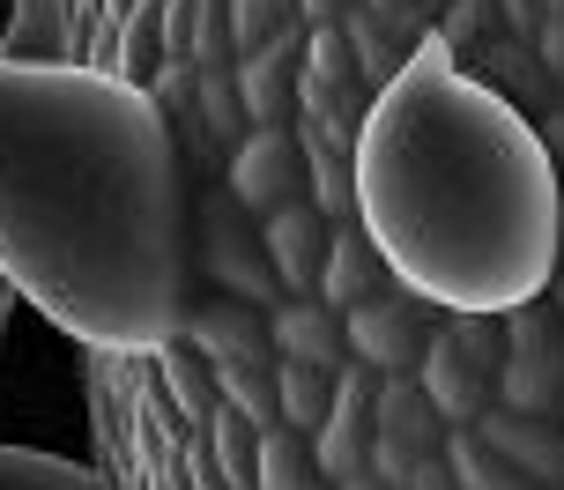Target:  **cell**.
Instances as JSON below:
<instances>
[{
	"mask_svg": "<svg viewBox=\"0 0 564 490\" xmlns=\"http://www.w3.org/2000/svg\"><path fill=\"white\" fill-rule=\"evenodd\" d=\"M0 275L83 349L186 335L194 202L149 89L0 53Z\"/></svg>",
	"mask_w": 564,
	"mask_h": 490,
	"instance_id": "cell-1",
	"label": "cell"
},
{
	"mask_svg": "<svg viewBox=\"0 0 564 490\" xmlns=\"http://www.w3.org/2000/svg\"><path fill=\"white\" fill-rule=\"evenodd\" d=\"M550 305H557V319H564V253H557V275H550V290H542Z\"/></svg>",
	"mask_w": 564,
	"mask_h": 490,
	"instance_id": "cell-33",
	"label": "cell"
},
{
	"mask_svg": "<svg viewBox=\"0 0 564 490\" xmlns=\"http://www.w3.org/2000/svg\"><path fill=\"white\" fill-rule=\"evenodd\" d=\"M446 468H453V490H542V483H528L512 461H498L468 424H453V432H446Z\"/></svg>",
	"mask_w": 564,
	"mask_h": 490,
	"instance_id": "cell-25",
	"label": "cell"
},
{
	"mask_svg": "<svg viewBox=\"0 0 564 490\" xmlns=\"http://www.w3.org/2000/svg\"><path fill=\"white\" fill-rule=\"evenodd\" d=\"M8 15H15V0H0V37H8Z\"/></svg>",
	"mask_w": 564,
	"mask_h": 490,
	"instance_id": "cell-36",
	"label": "cell"
},
{
	"mask_svg": "<svg viewBox=\"0 0 564 490\" xmlns=\"http://www.w3.org/2000/svg\"><path fill=\"white\" fill-rule=\"evenodd\" d=\"M0 490H112L97 461H67V454H30V446H0Z\"/></svg>",
	"mask_w": 564,
	"mask_h": 490,
	"instance_id": "cell-21",
	"label": "cell"
},
{
	"mask_svg": "<svg viewBox=\"0 0 564 490\" xmlns=\"http://www.w3.org/2000/svg\"><path fill=\"white\" fill-rule=\"evenodd\" d=\"M253 490H327L319 468H312V438L268 424V432L253 438Z\"/></svg>",
	"mask_w": 564,
	"mask_h": 490,
	"instance_id": "cell-22",
	"label": "cell"
},
{
	"mask_svg": "<svg viewBox=\"0 0 564 490\" xmlns=\"http://www.w3.org/2000/svg\"><path fill=\"white\" fill-rule=\"evenodd\" d=\"M224 194L246 216H275L282 202H305V156H297V134L290 127H253L246 142L224 156Z\"/></svg>",
	"mask_w": 564,
	"mask_h": 490,
	"instance_id": "cell-11",
	"label": "cell"
},
{
	"mask_svg": "<svg viewBox=\"0 0 564 490\" xmlns=\"http://www.w3.org/2000/svg\"><path fill=\"white\" fill-rule=\"evenodd\" d=\"M498 364H506V327L482 313H446L423 342L416 386L431 394V409L446 424H476L498 402Z\"/></svg>",
	"mask_w": 564,
	"mask_h": 490,
	"instance_id": "cell-5",
	"label": "cell"
},
{
	"mask_svg": "<svg viewBox=\"0 0 564 490\" xmlns=\"http://www.w3.org/2000/svg\"><path fill=\"white\" fill-rule=\"evenodd\" d=\"M0 53L119 75L178 119L194 112L200 67H230V37L224 0H15Z\"/></svg>",
	"mask_w": 564,
	"mask_h": 490,
	"instance_id": "cell-4",
	"label": "cell"
},
{
	"mask_svg": "<svg viewBox=\"0 0 564 490\" xmlns=\"http://www.w3.org/2000/svg\"><path fill=\"white\" fill-rule=\"evenodd\" d=\"M357 8H365L371 23L394 37L401 53H416L423 37H431V0H357Z\"/></svg>",
	"mask_w": 564,
	"mask_h": 490,
	"instance_id": "cell-28",
	"label": "cell"
},
{
	"mask_svg": "<svg viewBox=\"0 0 564 490\" xmlns=\"http://www.w3.org/2000/svg\"><path fill=\"white\" fill-rule=\"evenodd\" d=\"M312 30L290 15V23L253 45L246 59H230V83H238V105H246V127H290L297 119V59H305Z\"/></svg>",
	"mask_w": 564,
	"mask_h": 490,
	"instance_id": "cell-12",
	"label": "cell"
},
{
	"mask_svg": "<svg viewBox=\"0 0 564 490\" xmlns=\"http://www.w3.org/2000/svg\"><path fill=\"white\" fill-rule=\"evenodd\" d=\"M446 416L431 409V394H423L416 379H379L371 386V476L379 483H409V468L431 461V454H446Z\"/></svg>",
	"mask_w": 564,
	"mask_h": 490,
	"instance_id": "cell-9",
	"label": "cell"
},
{
	"mask_svg": "<svg viewBox=\"0 0 564 490\" xmlns=\"http://www.w3.org/2000/svg\"><path fill=\"white\" fill-rule=\"evenodd\" d=\"M557 424H564V409H557Z\"/></svg>",
	"mask_w": 564,
	"mask_h": 490,
	"instance_id": "cell-38",
	"label": "cell"
},
{
	"mask_svg": "<svg viewBox=\"0 0 564 490\" xmlns=\"http://www.w3.org/2000/svg\"><path fill=\"white\" fill-rule=\"evenodd\" d=\"M97 468L112 490H253V424L216 394L194 342L83 349Z\"/></svg>",
	"mask_w": 564,
	"mask_h": 490,
	"instance_id": "cell-3",
	"label": "cell"
},
{
	"mask_svg": "<svg viewBox=\"0 0 564 490\" xmlns=\"http://www.w3.org/2000/svg\"><path fill=\"white\" fill-rule=\"evenodd\" d=\"M297 134V156H305V202L327 216V224H349L357 216V172H349V156L357 149H341V142H319V134H305V127H290Z\"/></svg>",
	"mask_w": 564,
	"mask_h": 490,
	"instance_id": "cell-20",
	"label": "cell"
},
{
	"mask_svg": "<svg viewBox=\"0 0 564 490\" xmlns=\"http://www.w3.org/2000/svg\"><path fill=\"white\" fill-rule=\"evenodd\" d=\"M335 490H394V483H379V476L365 468V476H349V483H335Z\"/></svg>",
	"mask_w": 564,
	"mask_h": 490,
	"instance_id": "cell-34",
	"label": "cell"
},
{
	"mask_svg": "<svg viewBox=\"0 0 564 490\" xmlns=\"http://www.w3.org/2000/svg\"><path fill=\"white\" fill-rule=\"evenodd\" d=\"M349 172L365 238L431 313L506 319L550 290L564 253V186L542 134L438 45V30L371 97Z\"/></svg>",
	"mask_w": 564,
	"mask_h": 490,
	"instance_id": "cell-2",
	"label": "cell"
},
{
	"mask_svg": "<svg viewBox=\"0 0 564 490\" xmlns=\"http://www.w3.org/2000/svg\"><path fill=\"white\" fill-rule=\"evenodd\" d=\"M506 364H498V409L520 416H557L564 409V319L550 297L512 305L506 319Z\"/></svg>",
	"mask_w": 564,
	"mask_h": 490,
	"instance_id": "cell-7",
	"label": "cell"
},
{
	"mask_svg": "<svg viewBox=\"0 0 564 490\" xmlns=\"http://www.w3.org/2000/svg\"><path fill=\"white\" fill-rule=\"evenodd\" d=\"M431 30H438V45L468 67V59L482 53V37L498 30V8H490V0H446V15H438Z\"/></svg>",
	"mask_w": 564,
	"mask_h": 490,
	"instance_id": "cell-27",
	"label": "cell"
},
{
	"mask_svg": "<svg viewBox=\"0 0 564 490\" xmlns=\"http://www.w3.org/2000/svg\"><path fill=\"white\" fill-rule=\"evenodd\" d=\"M194 119H200V134L224 149H238L253 127H246V105H238V83H230V67H200L194 75Z\"/></svg>",
	"mask_w": 564,
	"mask_h": 490,
	"instance_id": "cell-23",
	"label": "cell"
},
{
	"mask_svg": "<svg viewBox=\"0 0 564 490\" xmlns=\"http://www.w3.org/2000/svg\"><path fill=\"white\" fill-rule=\"evenodd\" d=\"M8 305H15V283L0 275V327H8Z\"/></svg>",
	"mask_w": 564,
	"mask_h": 490,
	"instance_id": "cell-35",
	"label": "cell"
},
{
	"mask_svg": "<svg viewBox=\"0 0 564 490\" xmlns=\"http://www.w3.org/2000/svg\"><path fill=\"white\" fill-rule=\"evenodd\" d=\"M431 305H423L416 290H387V297H371L357 313H341V335H349V364H365L371 379H416L423 364V342H431Z\"/></svg>",
	"mask_w": 564,
	"mask_h": 490,
	"instance_id": "cell-10",
	"label": "cell"
},
{
	"mask_svg": "<svg viewBox=\"0 0 564 490\" xmlns=\"http://www.w3.org/2000/svg\"><path fill=\"white\" fill-rule=\"evenodd\" d=\"M371 386H379V379H371L365 364H349V372L335 379V402L319 416V432H312V468H319L327 490L349 483V476H365V461H371Z\"/></svg>",
	"mask_w": 564,
	"mask_h": 490,
	"instance_id": "cell-13",
	"label": "cell"
},
{
	"mask_svg": "<svg viewBox=\"0 0 564 490\" xmlns=\"http://www.w3.org/2000/svg\"><path fill=\"white\" fill-rule=\"evenodd\" d=\"M431 8H446V0H431Z\"/></svg>",
	"mask_w": 564,
	"mask_h": 490,
	"instance_id": "cell-37",
	"label": "cell"
},
{
	"mask_svg": "<svg viewBox=\"0 0 564 490\" xmlns=\"http://www.w3.org/2000/svg\"><path fill=\"white\" fill-rule=\"evenodd\" d=\"M327 216L312 202H282L275 216H260V246H268V268H275L282 297H319V268H327Z\"/></svg>",
	"mask_w": 564,
	"mask_h": 490,
	"instance_id": "cell-14",
	"label": "cell"
},
{
	"mask_svg": "<svg viewBox=\"0 0 564 490\" xmlns=\"http://www.w3.org/2000/svg\"><path fill=\"white\" fill-rule=\"evenodd\" d=\"M349 8H357V0H297V23H305V30H327V23H341Z\"/></svg>",
	"mask_w": 564,
	"mask_h": 490,
	"instance_id": "cell-31",
	"label": "cell"
},
{
	"mask_svg": "<svg viewBox=\"0 0 564 490\" xmlns=\"http://www.w3.org/2000/svg\"><path fill=\"white\" fill-rule=\"evenodd\" d=\"M297 15V0H224V37H230V59H246L253 45H268L282 23Z\"/></svg>",
	"mask_w": 564,
	"mask_h": 490,
	"instance_id": "cell-26",
	"label": "cell"
},
{
	"mask_svg": "<svg viewBox=\"0 0 564 490\" xmlns=\"http://www.w3.org/2000/svg\"><path fill=\"white\" fill-rule=\"evenodd\" d=\"M327 402H335V379L327 372H312V364H275V424L282 432L312 438L319 416H327Z\"/></svg>",
	"mask_w": 564,
	"mask_h": 490,
	"instance_id": "cell-24",
	"label": "cell"
},
{
	"mask_svg": "<svg viewBox=\"0 0 564 490\" xmlns=\"http://www.w3.org/2000/svg\"><path fill=\"white\" fill-rule=\"evenodd\" d=\"M186 342L200 364H246V372H275V342H268V313L238 305V297H208L186 313Z\"/></svg>",
	"mask_w": 564,
	"mask_h": 490,
	"instance_id": "cell-15",
	"label": "cell"
},
{
	"mask_svg": "<svg viewBox=\"0 0 564 490\" xmlns=\"http://www.w3.org/2000/svg\"><path fill=\"white\" fill-rule=\"evenodd\" d=\"M468 432L498 454V461H512L528 483H542V490H557L564 483V424L557 416H520V409H482Z\"/></svg>",
	"mask_w": 564,
	"mask_h": 490,
	"instance_id": "cell-16",
	"label": "cell"
},
{
	"mask_svg": "<svg viewBox=\"0 0 564 490\" xmlns=\"http://www.w3.org/2000/svg\"><path fill=\"white\" fill-rule=\"evenodd\" d=\"M365 112H371V89H365V75H357V59H349V45H341V23L312 30L305 59H297V127L319 134V142L357 149Z\"/></svg>",
	"mask_w": 564,
	"mask_h": 490,
	"instance_id": "cell-8",
	"label": "cell"
},
{
	"mask_svg": "<svg viewBox=\"0 0 564 490\" xmlns=\"http://www.w3.org/2000/svg\"><path fill=\"white\" fill-rule=\"evenodd\" d=\"M557 490H564V483H557Z\"/></svg>",
	"mask_w": 564,
	"mask_h": 490,
	"instance_id": "cell-39",
	"label": "cell"
},
{
	"mask_svg": "<svg viewBox=\"0 0 564 490\" xmlns=\"http://www.w3.org/2000/svg\"><path fill=\"white\" fill-rule=\"evenodd\" d=\"M401 490H453V468H446V454H431V461H416Z\"/></svg>",
	"mask_w": 564,
	"mask_h": 490,
	"instance_id": "cell-32",
	"label": "cell"
},
{
	"mask_svg": "<svg viewBox=\"0 0 564 490\" xmlns=\"http://www.w3.org/2000/svg\"><path fill=\"white\" fill-rule=\"evenodd\" d=\"M542 156H550V172H557V186H564V105H550V112H542Z\"/></svg>",
	"mask_w": 564,
	"mask_h": 490,
	"instance_id": "cell-30",
	"label": "cell"
},
{
	"mask_svg": "<svg viewBox=\"0 0 564 490\" xmlns=\"http://www.w3.org/2000/svg\"><path fill=\"white\" fill-rule=\"evenodd\" d=\"M490 8H498V30H506V37H520V45H535V30H542L535 0H490Z\"/></svg>",
	"mask_w": 564,
	"mask_h": 490,
	"instance_id": "cell-29",
	"label": "cell"
},
{
	"mask_svg": "<svg viewBox=\"0 0 564 490\" xmlns=\"http://www.w3.org/2000/svg\"><path fill=\"white\" fill-rule=\"evenodd\" d=\"M268 342H275V364H312V372H327V379L349 372L341 313L319 305V297H282L275 313H268Z\"/></svg>",
	"mask_w": 564,
	"mask_h": 490,
	"instance_id": "cell-17",
	"label": "cell"
},
{
	"mask_svg": "<svg viewBox=\"0 0 564 490\" xmlns=\"http://www.w3.org/2000/svg\"><path fill=\"white\" fill-rule=\"evenodd\" d=\"M476 67H482L476 83L498 89L512 112H550V75H542L535 45H520V37H506V30H490L482 53H476Z\"/></svg>",
	"mask_w": 564,
	"mask_h": 490,
	"instance_id": "cell-19",
	"label": "cell"
},
{
	"mask_svg": "<svg viewBox=\"0 0 564 490\" xmlns=\"http://www.w3.org/2000/svg\"><path fill=\"white\" fill-rule=\"evenodd\" d=\"M387 290H394V275H387L379 246L365 238V224H357V216H349V224H335V231H327V268H319V305L357 313V305L387 297Z\"/></svg>",
	"mask_w": 564,
	"mask_h": 490,
	"instance_id": "cell-18",
	"label": "cell"
},
{
	"mask_svg": "<svg viewBox=\"0 0 564 490\" xmlns=\"http://www.w3.org/2000/svg\"><path fill=\"white\" fill-rule=\"evenodd\" d=\"M194 268L216 283V297H238V305H253V313H275L282 305V283H275V268H268V246H260L253 216L230 202L224 186H216L194 216Z\"/></svg>",
	"mask_w": 564,
	"mask_h": 490,
	"instance_id": "cell-6",
	"label": "cell"
}]
</instances>
